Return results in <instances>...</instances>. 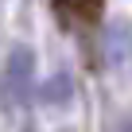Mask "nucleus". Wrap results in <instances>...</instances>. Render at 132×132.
<instances>
[{
  "instance_id": "3",
  "label": "nucleus",
  "mask_w": 132,
  "mask_h": 132,
  "mask_svg": "<svg viewBox=\"0 0 132 132\" xmlns=\"http://www.w3.org/2000/svg\"><path fill=\"white\" fill-rule=\"evenodd\" d=\"M39 101L43 105H70L74 101V78L66 74V70H58V74H51L47 82H43V89H39Z\"/></svg>"
},
{
  "instance_id": "1",
  "label": "nucleus",
  "mask_w": 132,
  "mask_h": 132,
  "mask_svg": "<svg viewBox=\"0 0 132 132\" xmlns=\"http://www.w3.org/2000/svg\"><path fill=\"white\" fill-rule=\"evenodd\" d=\"M35 86V51L31 47H12L4 58V70H0V109H20L31 97Z\"/></svg>"
},
{
  "instance_id": "2",
  "label": "nucleus",
  "mask_w": 132,
  "mask_h": 132,
  "mask_svg": "<svg viewBox=\"0 0 132 132\" xmlns=\"http://www.w3.org/2000/svg\"><path fill=\"white\" fill-rule=\"evenodd\" d=\"M101 4H105V0H54V16H58L62 27L86 35L101 20Z\"/></svg>"
}]
</instances>
